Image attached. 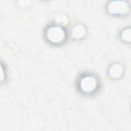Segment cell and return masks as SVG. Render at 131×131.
<instances>
[{
	"instance_id": "cell-6",
	"label": "cell",
	"mask_w": 131,
	"mask_h": 131,
	"mask_svg": "<svg viewBox=\"0 0 131 131\" xmlns=\"http://www.w3.org/2000/svg\"><path fill=\"white\" fill-rule=\"evenodd\" d=\"M130 29L124 30L121 34L122 39L125 41H130Z\"/></svg>"
},
{
	"instance_id": "cell-5",
	"label": "cell",
	"mask_w": 131,
	"mask_h": 131,
	"mask_svg": "<svg viewBox=\"0 0 131 131\" xmlns=\"http://www.w3.org/2000/svg\"><path fill=\"white\" fill-rule=\"evenodd\" d=\"M85 34V29L84 27L80 25L76 26L73 29V36L76 38H80L82 37Z\"/></svg>"
},
{
	"instance_id": "cell-1",
	"label": "cell",
	"mask_w": 131,
	"mask_h": 131,
	"mask_svg": "<svg viewBox=\"0 0 131 131\" xmlns=\"http://www.w3.org/2000/svg\"><path fill=\"white\" fill-rule=\"evenodd\" d=\"M66 34L64 30L59 26H53L48 29L47 37L51 42L59 43L63 41Z\"/></svg>"
},
{
	"instance_id": "cell-3",
	"label": "cell",
	"mask_w": 131,
	"mask_h": 131,
	"mask_svg": "<svg viewBox=\"0 0 131 131\" xmlns=\"http://www.w3.org/2000/svg\"><path fill=\"white\" fill-rule=\"evenodd\" d=\"M97 85V80L92 76H85L80 81V88L85 93L92 92L96 89Z\"/></svg>"
},
{
	"instance_id": "cell-4",
	"label": "cell",
	"mask_w": 131,
	"mask_h": 131,
	"mask_svg": "<svg viewBox=\"0 0 131 131\" xmlns=\"http://www.w3.org/2000/svg\"><path fill=\"white\" fill-rule=\"evenodd\" d=\"M123 72L122 66L119 64H114L112 66L109 70L110 76L113 78L119 77Z\"/></svg>"
},
{
	"instance_id": "cell-2",
	"label": "cell",
	"mask_w": 131,
	"mask_h": 131,
	"mask_svg": "<svg viewBox=\"0 0 131 131\" xmlns=\"http://www.w3.org/2000/svg\"><path fill=\"white\" fill-rule=\"evenodd\" d=\"M129 10L128 4L123 1H113L108 6V12L113 14H123Z\"/></svg>"
}]
</instances>
